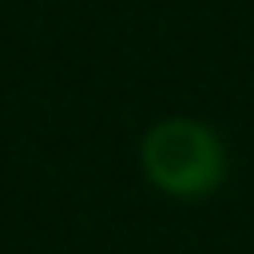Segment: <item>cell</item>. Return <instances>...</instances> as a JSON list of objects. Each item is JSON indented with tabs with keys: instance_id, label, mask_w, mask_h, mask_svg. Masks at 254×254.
Segmentation results:
<instances>
[{
	"instance_id": "obj_1",
	"label": "cell",
	"mask_w": 254,
	"mask_h": 254,
	"mask_svg": "<svg viewBox=\"0 0 254 254\" xmlns=\"http://www.w3.org/2000/svg\"><path fill=\"white\" fill-rule=\"evenodd\" d=\"M139 163L151 187L171 198H202L226 179V143L202 119H163L139 143Z\"/></svg>"
}]
</instances>
